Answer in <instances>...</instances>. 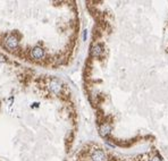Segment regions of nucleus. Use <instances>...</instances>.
<instances>
[{"label": "nucleus", "mask_w": 168, "mask_h": 161, "mask_svg": "<svg viewBox=\"0 0 168 161\" xmlns=\"http://www.w3.org/2000/svg\"><path fill=\"white\" fill-rule=\"evenodd\" d=\"M151 161H163V160H161L159 157H155V158H152V159H151Z\"/></svg>", "instance_id": "0eeeda50"}, {"label": "nucleus", "mask_w": 168, "mask_h": 161, "mask_svg": "<svg viewBox=\"0 0 168 161\" xmlns=\"http://www.w3.org/2000/svg\"><path fill=\"white\" fill-rule=\"evenodd\" d=\"M5 43H6L7 48H9V49H15V48H17V45H18V39H17L15 35H9V36L6 37Z\"/></svg>", "instance_id": "f03ea898"}, {"label": "nucleus", "mask_w": 168, "mask_h": 161, "mask_svg": "<svg viewBox=\"0 0 168 161\" xmlns=\"http://www.w3.org/2000/svg\"><path fill=\"white\" fill-rule=\"evenodd\" d=\"M102 52H103V50H102V47L100 44H96V45L92 47V55L94 57H100Z\"/></svg>", "instance_id": "423d86ee"}, {"label": "nucleus", "mask_w": 168, "mask_h": 161, "mask_svg": "<svg viewBox=\"0 0 168 161\" xmlns=\"http://www.w3.org/2000/svg\"><path fill=\"white\" fill-rule=\"evenodd\" d=\"M49 90L55 93V94H59L63 90V86H62V83L58 81V79H52L50 83H49Z\"/></svg>", "instance_id": "f257e3e1"}, {"label": "nucleus", "mask_w": 168, "mask_h": 161, "mask_svg": "<svg viewBox=\"0 0 168 161\" xmlns=\"http://www.w3.org/2000/svg\"><path fill=\"white\" fill-rule=\"evenodd\" d=\"M31 56L33 57L34 59H41V58L44 57V51H43L42 48L35 47V48H33V50H32V52H31Z\"/></svg>", "instance_id": "20e7f679"}, {"label": "nucleus", "mask_w": 168, "mask_h": 161, "mask_svg": "<svg viewBox=\"0 0 168 161\" xmlns=\"http://www.w3.org/2000/svg\"><path fill=\"white\" fill-rule=\"evenodd\" d=\"M99 132H100L101 136H106V135H108V134L111 132V126H110L109 124H102L100 126Z\"/></svg>", "instance_id": "39448f33"}, {"label": "nucleus", "mask_w": 168, "mask_h": 161, "mask_svg": "<svg viewBox=\"0 0 168 161\" xmlns=\"http://www.w3.org/2000/svg\"><path fill=\"white\" fill-rule=\"evenodd\" d=\"M86 31H84V34H83V40H86Z\"/></svg>", "instance_id": "1a4fd4ad"}, {"label": "nucleus", "mask_w": 168, "mask_h": 161, "mask_svg": "<svg viewBox=\"0 0 168 161\" xmlns=\"http://www.w3.org/2000/svg\"><path fill=\"white\" fill-rule=\"evenodd\" d=\"M92 161H106V154L102 150H94L91 154Z\"/></svg>", "instance_id": "7ed1b4c3"}, {"label": "nucleus", "mask_w": 168, "mask_h": 161, "mask_svg": "<svg viewBox=\"0 0 168 161\" xmlns=\"http://www.w3.org/2000/svg\"><path fill=\"white\" fill-rule=\"evenodd\" d=\"M0 61H1V63H5V61H6V58H5L3 56H1V55H0Z\"/></svg>", "instance_id": "6e6552de"}]
</instances>
